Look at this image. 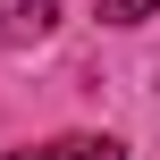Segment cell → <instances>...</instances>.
<instances>
[{"mask_svg": "<svg viewBox=\"0 0 160 160\" xmlns=\"http://www.w3.org/2000/svg\"><path fill=\"white\" fill-rule=\"evenodd\" d=\"M8 160H59V152H8Z\"/></svg>", "mask_w": 160, "mask_h": 160, "instance_id": "3957f363", "label": "cell"}, {"mask_svg": "<svg viewBox=\"0 0 160 160\" xmlns=\"http://www.w3.org/2000/svg\"><path fill=\"white\" fill-rule=\"evenodd\" d=\"M59 160H127V152H118L110 135H68V143H59Z\"/></svg>", "mask_w": 160, "mask_h": 160, "instance_id": "6da1fadb", "label": "cell"}, {"mask_svg": "<svg viewBox=\"0 0 160 160\" xmlns=\"http://www.w3.org/2000/svg\"><path fill=\"white\" fill-rule=\"evenodd\" d=\"M101 17L110 25H143V17H160V0H101Z\"/></svg>", "mask_w": 160, "mask_h": 160, "instance_id": "7a4b0ae2", "label": "cell"}]
</instances>
